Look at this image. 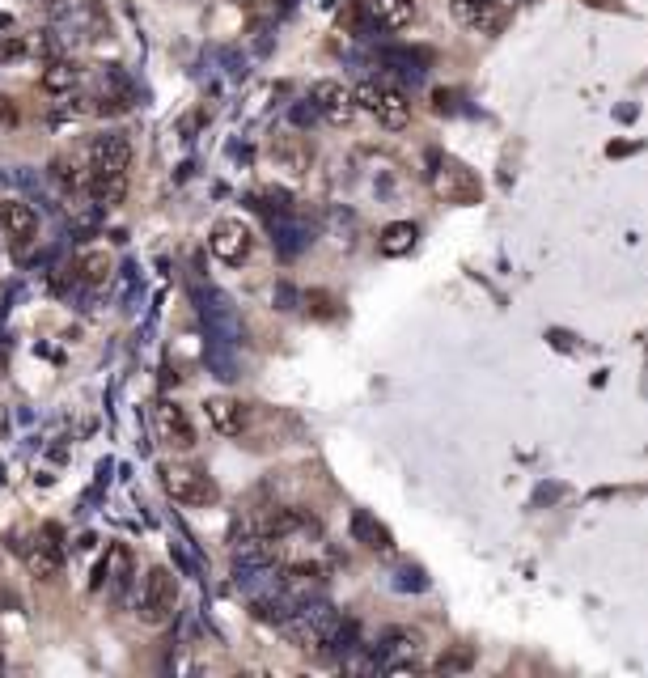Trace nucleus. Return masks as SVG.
Returning a JSON list of instances; mask_svg holds the SVG:
<instances>
[{
	"label": "nucleus",
	"instance_id": "obj_28",
	"mask_svg": "<svg viewBox=\"0 0 648 678\" xmlns=\"http://www.w3.org/2000/svg\"><path fill=\"white\" fill-rule=\"evenodd\" d=\"M475 666V653L471 649H449L441 662H437V674H458V670H471Z\"/></svg>",
	"mask_w": 648,
	"mask_h": 678
},
{
	"label": "nucleus",
	"instance_id": "obj_24",
	"mask_svg": "<svg viewBox=\"0 0 648 678\" xmlns=\"http://www.w3.org/2000/svg\"><path fill=\"white\" fill-rule=\"evenodd\" d=\"M327 234H331L339 246H352V238H356V212L331 208V212H327Z\"/></svg>",
	"mask_w": 648,
	"mask_h": 678
},
{
	"label": "nucleus",
	"instance_id": "obj_1",
	"mask_svg": "<svg viewBox=\"0 0 648 678\" xmlns=\"http://www.w3.org/2000/svg\"><path fill=\"white\" fill-rule=\"evenodd\" d=\"M420 632H411V628H386L382 636H377V645L369 649L373 657V670H382V674H420L424 662H420Z\"/></svg>",
	"mask_w": 648,
	"mask_h": 678
},
{
	"label": "nucleus",
	"instance_id": "obj_19",
	"mask_svg": "<svg viewBox=\"0 0 648 678\" xmlns=\"http://www.w3.org/2000/svg\"><path fill=\"white\" fill-rule=\"evenodd\" d=\"M17 551L26 556V568H30V573L39 577V581H56V577H60V568H64V551H60V547H51V543L43 539V534L34 539V547H17Z\"/></svg>",
	"mask_w": 648,
	"mask_h": 678
},
{
	"label": "nucleus",
	"instance_id": "obj_30",
	"mask_svg": "<svg viewBox=\"0 0 648 678\" xmlns=\"http://www.w3.org/2000/svg\"><path fill=\"white\" fill-rule=\"evenodd\" d=\"M272 301H276V310H297V301H301V293L293 289V284H276V293H272Z\"/></svg>",
	"mask_w": 648,
	"mask_h": 678
},
{
	"label": "nucleus",
	"instance_id": "obj_5",
	"mask_svg": "<svg viewBox=\"0 0 648 678\" xmlns=\"http://www.w3.org/2000/svg\"><path fill=\"white\" fill-rule=\"evenodd\" d=\"M195 301H200V314H204V323H208V335L212 339H221V344L229 348H238V339H242V323H238V310H233V297L221 293V289H195Z\"/></svg>",
	"mask_w": 648,
	"mask_h": 678
},
{
	"label": "nucleus",
	"instance_id": "obj_32",
	"mask_svg": "<svg viewBox=\"0 0 648 678\" xmlns=\"http://www.w3.org/2000/svg\"><path fill=\"white\" fill-rule=\"evenodd\" d=\"M17 119V111H13V102L9 98H0V123H13Z\"/></svg>",
	"mask_w": 648,
	"mask_h": 678
},
{
	"label": "nucleus",
	"instance_id": "obj_27",
	"mask_svg": "<svg viewBox=\"0 0 648 678\" xmlns=\"http://www.w3.org/2000/svg\"><path fill=\"white\" fill-rule=\"evenodd\" d=\"M394 590H403V594H424V590H428V577L420 573L416 564H403L399 573H394Z\"/></svg>",
	"mask_w": 648,
	"mask_h": 678
},
{
	"label": "nucleus",
	"instance_id": "obj_12",
	"mask_svg": "<svg viewBox=\"0 0 648 678\" xmlns=\"http://www.w3.org/2000/svg\"><path fill=\"white\" fill-rule=\"evenodd\" d=\"M272 242H276L280 259H297L305 246L314 242V229L301 217H293V212H280V217H272Z\"/></svg>",
	"mask_w": 648,
	"mask_h": 678
},
{
	"label": "nucleus",
	"instance_id": "obj_13",
	"mask_svg": "<svg viewBox=\"0 0 648 678\" xmlns=\"http://www.w3.org/2000/svg\"><path fill=\"white\" fill-rule=\"evenodd\" d=\"M377 64L390 68L399 81L407 85H420L424 81V68H428V51H407V47H386L377 51Z\"/></svg>",
	"mask_w": 648,
	"mask_h": 678
},
{
	"label": "nucleus",
	"instance_id": "obj_2",
	"mask_svg": "<svg viewBox=\"0 0 648 678\" xmlns=\"http://www.w3.org/2000/svg\"><path fill=\"white\" fill-rule=\"evenodd\" d=\"M178 611V577L170 568H149L144 573V585H140V598H136V615L140 623H149V628H166Z\"/></svg>",
	"mask_w": 648,
	"mask_h": 678
},
{
	"label": "nucleus",
	"instance_id": "obj_3",
	"mask_svg": "<svg viewBox=\"0 0 648 678\" xmlns=\"http://www.w3.org/2000/svg\"><path fill=\"white\" fill-rule=\"evenodd\" d=\"M356 106L360 111H369L382 128H390V132H399V128H407L411 123V102H407V94L403 89H394V85H386V81H360L356 89Z\"/></svg>",
	"mask_w": 648,
	"mask_h": 678
},
{
	"label": "nucleus",
	"instance_id": "obj_25",
	"mask_svg": "<svg viewBox=\"0 0 648 678\" xmlns=\"http://www.w3.org/2000/svg\"><path fill=\"white\" fill-rule=\"evenodd\" d=\"M204 356H208V365L216 369V378H221V382H233V378H238V365H233V356H229V344L212 339Z\"/></svg>",
	"mask_w": 648,
	"mask_h": 678
},
{
	"label": "nucleus",
	"instance_id": "obj_6",
	"mask_svg": "<svg viewBox=\"0 0 648 678\" xmlns=\"http://www.w3.org/2000/svg\"><path fill=\"white\" fill-rule=\"evenodd\" d=\"M208 251L229 263V267H238L250 259V251H255V234H250V225L242 217H221L212 225V234H208Z\"/></svg>",
	"mask_w": 648,
	"mask_h": 678
},
{
	"label": "nucleus",
	"instance_id": "obj_20",
	"mask_svg": "<svg viewBox=\"0 0 648 678\" xmlns=\"http://www.w3.org/2000/svg\"><path fill=\"white\" fill-rule=\"evenodd\" d=\"M39 85L47 89V94H56V98H68L72 89L81 85V68L72 64V60H64V56H51V60L43 64V73H39Z\"/></svg>",
	"mask_w": 648,
	"mask_h": 678
},
{
	"label": "nucleus",
	"instance_id": "obj_29",
	"mask_svg": "<svg viewBox=\"0 0 648 678\" xmlns=\"http://www.w3.org/2000/svg\"><path fill=\"white\" fill-rule=\"evenodd\" d=\"M288 123H293V128H314V123H318V106L310 98L297 102V106H288Z\"/></svg>",
	"mask_w": 648,
	"mask_h": 678
},
{
	"label": "nucleus",
	"instance_id": "obj_26",
	"mask_svg": "<svg viewBox=\"0 0 648 678\" xmlns=\"http://www.w3.org/2000/svg\"><path fill=\"white\" fill-rule=\"evenodd\" d=\"M272 157H276V162H280L284 170H293V174H301V170H305V149L297 145V140H276Z\"/></svg>",
	"mask_w": 648,
	"mask_h": 678
},
{
	"label": "nucleus",
	"instance_id": "obj_16",
	"mask_svg": "<svg viewBox=\"0 0 648 678\" xmlns=\"http://www.w3.org/2000/svg\"><path fill=\"white\" fill-rule=\"evenodd\" d=\"M0 229H5V238L26 242V238H34V229H39V212L26 200H0Z\"/></svg>",
	"mask_w": 648,
	"mask_h": 678
},
{
	"label": "nucleus",
	"instance_id": "obj_18",
	"mask_svg": "<svg viewBox=\"0 0 648 678\" xmlns=\"http://www.w3.org/2000/svg\"><path fill=\"white\" fill-rule=\"evenodd\" d=\"M365 17L377 30H403L416 17V0H365Z\"/></svg>",
	"mask_w": 648,
	"mask_h": 678
},
{
	"label": "nucleus",
	"instance_id": "obj_9",
	"mask_svg": "<svg viewBox=\"0 0 648 678\" xmlns=\"http://www.w3.org/2000/svg\"><path fill=\"white\" fill-rule=\"evenodd\" d=\"M106 598H111L115 606H128V594H132V581H136V560H132V547L128 543H111L106 547Z\"/></svg>",
	"mask_w": 648,
	"mask_h": 678
},
{
	"label": "nucleus",
	"instance_id": "obj_7",
	"mask_svg": "<svg viewBox=\"0 0 648 678\" xmlns=\"http://www.w3.org/2000/svg\"><path fill=\"white\" fill-rule=\"evenodd\" d=\"M89 174H128L132 166V140L123 132H102L85 145Z\"/></svg>",
	"mask_w": 648,
	"mask_h": 678
},
{
	"label": "nucleus",
	"instance_id": "obj_31",
	"mask_svg": "<svg viewBox=\"0 0 648 678\" xmlns=\"http://www.w3.org/2000/svg\"><path fill=\"white\" fill-rule=\"evenodd\" d=\"M305 301H310V306H314V314H322V318H327V314H335L331 306H335V301L327 297V293H310V297H305Z\"/></svg>",
	"mask_w": 648,
	"mask_h": 678
},
{
	"label": "nucleus",
	"instance_id": "obj_14",
	"mask_svg": "<svg viewBox=\"0 0 648 678\" xmlns=\"http://www.w3.org/2000/svg\"><path fill=\"white\" fill-rule=\"evenodd\" d=\"M204 416H208V424H212L221 437H242V433H246V407H242L238 399L216 395V399L204 403Z\"/></svg>",
	"mask_w": 648,
	"mask_h": 678
},
{
	"label": "nucleus",
	"instance_id": "obj_11",
	"mask_svg": "<svg viewBox=\"0 0 648 678\" xmlns=\"http://www.w3.org/2000/svg\"><path fill=\"white\" fill-rule=\"evenodd\" d=\"M449 9H454V17L462 26H471L479 34H492L504 26V17H509V9H504V0H449Z\"/></svg>",
	"mask_w": 648,
	"mask_h": 678
},
{
	"label": "nucleus",
	"instance_id": "obj_17",
	"mask_svg": "<svg viewBox=\"0 0 648 678\" xmlns=\"http://www.w3.org/2000/svg\"><path fill=\"white\" fill-rule=\"evenodd\" d=\"M111 276H115V267H111V259H106V251H77L72 255V280H77L81 289H102Z\"/></svg>",
	"mask_w": 648,
	"mask_h": 678
},
{
	"label": "nucleus",
	"instance_id": "obj_4",
	"mask_svg": "<svg viewBox=\"0 0 648 678\" xmlns=\"http://www.w3.org/2000/svg\"><path fill=\"white\" fill-rule=\"evenodd\" d=\"M161 488H166L170 501L178 505H212L216 501V484L191 462H161Z\"/></svg>",
	"mask_w": 648,
	"mask_h": 678
},
{
	"label": "nucleus",
	"instance_id": "obj_21",
	"mask_svg": "<svg viewBox=\"0 0 648 678\" xmlns=\"http://www.w3.org/2000/svg\"><path fill=\"white\" fill-rule=\"evenodd\" d=\"M89 204L94 208H119L123 204V195H128V174H89Z\"/></svg>",
	"mask_w": 648,
	"mask_h": 678
},
{
	"label": "nucleus",
	"instance_id": "obj_8",
	"mask_svg": "<svg viewBox=\"0 0 648 678\" xmlns=\"http://www.w3.org/2000/svg\"><path fill=\"white\" fill-rule=\"evenodd\" d=\"M310 102L318 106V119H327L331 128H348V123L356 119V94L348 85H339V81H318L310 89Z\"/></svg>",
	"mask_w": 648,
	"mask_h": 678
},
{
	"label": "nucleus",
	"instance_id": "obj_22",
	"mask_svg": "<svg viewBox=\"0 0 648 678\" xmlns=\"http://www.w3.org/2000/svg\"><path fill=\"white\" fill-rule=\"evenodd\" d=\"M352 539H356V543H365L369 551H382V556H386V551H394L390 530H386L382 522H377L373 513H365V509L352 513Z\"/></svg>",
	"mask_w": 648,
	"mask_h": 678
},
{
	"label": "nucleus",
	"instance_id": "obj_23",
	"mask_svg": "<svg viewBox=\"0 0 648 678\" xmlns=\"http://www.w3.org/2000/svg\"><path fill=\"white\" fill-rule=\"evenodd\" d=\"M416 238H420V229L411 225V221H394V225L382 229V238H377V251L390 255V259H399V255H407L411 246H416Z\"/></svg>",
	"mask_w": 648,
	"mask_h": 678
},
{
	"label": "nucleus",
	"instance_id": "obj_15",
	"mask_svg": "<svg viewBox=\"0 0 648 678\" xmlns=\"http://www.w3.org/2000/svg\"><path fill=\"white\" fill-rule=\"evenodd\" d=\"M432 183H437V195H445L449 204H471V200H479L475 178L466 174L462 166H454V162H445L437 174H432Z\"/></svg>",
	"mask_w": 648,
	"mask_h": 678
},
{
	"label": "nucleus",
	"instance_id": "obj_10",
	"mask_svg": "<svg viewBox=\"0 0 648 678\" xmlns=\"http://www.w3.org/2000/svg\"><path fill=\"white\" fill-rule=\"evenodd\" d=\"M153 424H157V437L166 441L170 450H178V454L195 450V428H191V416H187L174 399H161V403L153 407Z\"/></svg>",
	"mask_w": 648,
	"mask_h": 678
}]
</instances>
